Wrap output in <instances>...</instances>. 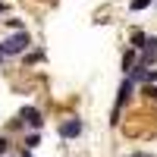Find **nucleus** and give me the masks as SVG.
<instances>
[{
    "label": "nucleus",
    "mask_w": 157,
    "mask_h": 157,
    "mask_svg": "<svg viewBox=\"0 0 157 157\" xmlns=\"http://www.w3.org/2000/svg\"><path fill=\"white\" fill-rule=\"evenodd\" d=\"M154 0H132V10H145V6H151Z\"/></svg>",
    "instance_id": "423d86ee"
},
{
    "label": "nucleus",
    "mask_w": 157,
    "mask_h": 157,
    "mask_svg": "<svg viewBox=\"0 0 157 157\" xmlns=\"http://www.w3.org/2000/svg\"><path fill=\"white\" fill-rule=\"evenodd\" d=\"M154 57H157V38H148V41H145V54H141V69L151 66Z\"/></svg>",
    "instance_id": "39448f33"
},
{
    "label": "nucleus",
    "mask_w": 157,
    "mask_h": 157,
    "mask_svg": "<svg viewBox=\"0 0 157 157\" xmlns=\"http://www.w3.org/2000/svg\"><path fill=\"white\" fill-rule=\"evenodd\" d=\"M25 47H29V35H25V32H19V35L6 38V41H0V57H13V54H22Z\"/></svg>",
    "instance_id": "f257e3e1"
},
{
    "label": "nucleus",
    "mask_w": 157,
    "mask_h": 157,
    "mask_svg": "<svg viewBox=\"0 0 157 157\" xmlns=\"http://www.w3.org/2000/svg\"><path fill=\"white\" fill-rule=\"evenodd\" d=\"M129 94H132V78H126V82L120 85V98H116V110H113V123L120 120V110H123V104L129 101Z\"/></svg>",
    "instance_id": "f03ea898"
},
{
    "label": "nucleus",
    "mask_w": 157,
    "mask_h": 157,
    "mask_svg": "<svg viewBox=\"0 0 157 157\" xmlns=\"http://www.w3.org/2000/svg\"><path fill=\"white\" fill-rule=\"evenodd\" d=\"M145 94H148V98H154V101H157V88H145Z\"/></svg>",
    "instance_id": "0eeeda50"
},
{
    "label": "nucleus",
    "mask_w": 157,
    "mask_h": 157,
    "mask_svg": "<svg viewBox=\"0 0 157 157\" xmlns=\"http://www.w3.org/2000/svg\"><path fill=\"white\" fill-rule=\"evenodd\" d=\"M19 116H22V123H29L32 129H41V123H44V120H41V113H38L35 107H22Z\"/></svg>",
    "instance_id": "20e7f679"
},
{
    "label": "nucleus",
    "mask_w": 157,
    "mask_h": 157,
    "mask_svg": "<svg viewBox=\"0 0 157 157\" xmlns=\"http://www.w3.org/2000/svg\"><path fill=\"white\" fill-rule=\"evenodd\" d=\"M6 145H10V141H6V138H0V154L6 151Z\"/></svg>",
    "instance_id": "6e6552de"
},
{
    "label": "nucleus",
    "mask_w": 157,
    "mask_h": 157,
    "mask_svg": "<svg viewBox=\"0 0 157 157\" xmlns=\"http://www.w3.org/2000/svg\"><path fill=\"white\" fill-rule=\"evenodd\" d=\"M135 157H151V154H135Z\"/></svg>",
    "instance_id": "1a4fd4ad"
},
{
    "label": "nucleus",
    "mask_w": 157,
    "mask_h": 157,
    "mask_svg": "<svg viewBox=\"0 0 157 157\" xmlns=\"http://www.w3.org/2000/svg\"><path fill=\"white\" fill-rule=\"evenodd\" d=\"M60 135L63 138H75V135H82V120H66L60 126Z\"/></svg>",
    "instance_id": "7ed1b4c3"
},
{
    "label": "nucleus",
    "mask_w": 157,
    "mask_h": 157,
    "mask_svg": "<svg viewBox=\"0 0 157 157\" xmlns=\"http://www.w3.org/2000/svg\"><path fill=\"white\" fill-rule=\"evenodd\" d=\"M25 157H32V154H25Z\"/></svg>",
    "instance_id": "9b49d317"
},
{
    "label": "nucleus",
    "mask_w": 157,
    "mask_h": 157,
    "mask_svg": "<svg viewBox=\"0 0 157 157\" xmlns=\"http://www.w3.org/2000/svg\"><path fill=\"white\" fill-rule=\"evenodd\" d=\"M0 13H3V3H0Z\"/></svg>",
    "instance_id": "9d476101"
}]
</instances>
